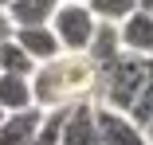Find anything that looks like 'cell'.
<instances>
[{
  "label": "cell",
  "mask_w": 153,
  "mask_h": 145,
  "mask_svg": "<svg viewBox=\"0 0 153 145\" xmlns=\"http://www.w3.org/2000/svg\"><path fill=\"white\" fill-rule=\"evenodd\" d=\"M12 39L32 55V63L43 67V63H55L59 55H63V47H59L55 32L51 27H20V32H12Z\"/></svg>",
  "instance_id": "52a82bcc"
},
{
  "label": "cell",
  "mask_w": 153,
  "mask_h": 145,
  "mask_svg": "<svg viewBox=\"0 0 153 145\" xmlns=\"http://www.w3.org/2000/svg\"><path fill=\"white\" fill-rule=\"evenodd\" d=\"M59 4H86V0H59Z\"/></svg>",
  "instance_id": "e0dca14e"
},
{
  "label": "cell",
  "mask_w": 153,
  "mask_h": 145,
  "mask_svg": "<svg viewBox=\"0 0 153 145\" xmlns=\"http://www.w3.org/2000/svg\"><path fill=\"white\" fill-rule=\"evenodd\" d=\"M39 67L32 63V55H27L16 39L0 43V75H20V78H32Z\"/></svg>",
  "instance_id": "7c38bea8"
},
{
  "label": "cell",
  "mask_w": 153,
  "mask_h": 145,
  "mask_svg": "<svg viewBox=\"0 0 153 145\" xmlns=\"http://www.w3.org/2000/svg\"><path fill=\"white\" fill-rule=\"evenodd\" d=\"M4 118H8V114H4V110H0V122H4Z\"/></svg>",
  "instance_id": "d6986e66"
},
{
  "label": "cell",
  "mask_w": 153,
  "mask_h": 145,
  "mask_svg": "<svg viewBox=\"0 0 153 145\" xmlns=\"http://www.w3.org/2000/svg\"><path fill=\"white\" fill-rule=\"evenodd\" d=\"M122 55H126V51H122V36H118V27H114V24H98L94 39H90V47H86V59L102 71V67L118 63Z\"/></svg>",
  "instance_id": "30bf717a"
},
{
  "label": "cell",
  "mask_w": 153,
  "mask_h": 145,
  "mask_svg": "<svg viewBox=\"0 0 153 145\" xmlns=\"http://www.w3.org/2000/svg\"><path fill=\"white\" fill-rule=\"evenodd\" d=\"M47 114L43 110H24V114H8L0 122V145H32V137L43 129Z\"/></svg>",
  "instance_id": "ba28073f"
},
{
  "label": "cell",
  "mask_w": 153,
  "mask_h": 145,
  "mask_svg": "<svg viewBox=\"0 0 153 145\" xmlns=\"http://www.w3.org/2000/svg\"><path fill=\"white\" fill-rule=\"evenodd\" d=\"M59 145H102L98 126H94V102H79L63 114V129H59Z\"/></svg>",
  "instance_id": "5b68a950"
},
{
  "label": "cell",
  "mask_w": 153,
  "mask_h": 145,
  "mask_svg": "<svg viewBox=\"0 0 153 145\" xmlns=\"http://www.w3.org/2000/svg\"><path fill=\"white\" fill-rule=\"evenodd\" d=\"M94 94H98V67L86 55H59L55 63H43L32 75V98L36 110L43 114L94 102Z\"/></svg>",
  "instance_id": "6da1fadb"
},
{
  "label": "cell",
  "mask_w": 153,
  "mask_h": 145,
  "mask_svg": "<svg viewBox=\"0 0 153 145\" xmlns=\"http://www.w3.org/2000/svg\"><path fill=\"white\" fill-rule=\"evenodd\" d=\"M149 86H153V59L122 55L118 63H110V67L98 71V94H94V102L130 114Z\"/></svg>",
  "instance_id": "7a4b0ae2"
},
{
  "label": "cell",
  "mask_w": 153,
  "mask_h": 145,
  "mask_svg": "<svg viewBox=\"0 0 153 145\" xmlns=\"http://www.w3.org/2000/svg\"><path fill=\"white\" fill-rule=\"evenodd\" d=\"M0 110H4V114L36 110V98H32V78H20V75H0Z\"/></svg>",
  "instance_id": "8fae6325"
},
{
  "label": "cell",
  "mask_w": 153,
  "mask_h": 145,
  "mask_svg": "<svg viewBox=\"0 0 153 145\" xmlns=\"http://www.w3.org/2000/svg\"><path fill=\"white\" fill-rule=\"evenodd\" d=\"M94 126H98V141L102 145H149L145 129L122 110H110V106L94 102Z\"/></svg>",
  "instance_id": "277c9868"
},
{
  "label": "cell",
  "mask_w": 153,
  "mask_h": 145,
  "mask_svg": "<svg viewBox=\"0 0 153 145\" xmlns=\"http://www.w3.org/2000/svg\"><path fill=\"white\" fill-rule=\"evenodd\" d=\"M145 137H149V145H153V118L145 122Z\"/></svg>",
  "instance_id": "2e32d148"
},
{
  "label": "cell",
  "mask_w": 153,
  "mask_h": 145,
  "mask_svg": "<svg viewBox=\"0 0 153 145\" xmlns=\"http://www.w3.org/2000/svg\"><path fill=\"white\" fill-rule=\"evenodd\" d=\"M59 8V0H12L8 4V20L12 27H51V16Z\"/></svg>",
  "instance_id": "9c48e42d"
},
{
  "label": "cell",
  "mask_w": 153,
  "mask_h": 145,
  "mask_svg": "<svg viewBox=\"0 0 153 145\" xmlns=\"http://www.w3.org/2000/svg\"><path fill=\"white\" fill-rule=\"evenodd\" d=\"M122 36V51L137 55V59H153V16L149 12H134L126 24L118 27Z\"/></svg>",
  "instance_id": "8992f818"
},
{
  "label": "cell",
  "mask_w": 153,
  "mask_h": 145,
  "mask_svg": "<svg viewBox=\"0 0 153 145\" xmlns=\"http://www.w3.org/2000/svg\"><path fill=\"white\" fill-rule=\"evenodd\" d=\"M86 8L94 12L98 24H114V27H122V24L137 12V0H86Z\"/></svg>",
  "instance_id": "4fadbf2b"
},
{
  "label": "cell",
  "mask_w": 153,
  "mask_h": 145,
  "mask_svg": "<svg viewBox=\"0 0 153 145\" xmlns=\"http://www.w3.org/2000/svg\"><path fill=\"white\" fill-rule=\"evenodd\" d=\"M12 32H16V27H12L8 12H0V43H8V39H12Z\"/></svg>",
  "instance_id": "5bb4252c"
},
{
  "label": "cell",
  "mask_w": 153,
  "mask_h": 145,
  "mask_svg": "<svg viewBox=\"0 0 153 145\" xmlns=\"http://www.w3.org/2000/svg\"><path fill=\"white\" fill-rule=\"evenodd\" d=\"M51 32L63 47V55H86L90 39L98 32V20L86 4H59L51 16Z\"/></svg>",
  "instance_id": "3957f363"
},
{
  "label": "cell",
  "mask_w": 153,
  "mask_h": 145,
  "mask_svg": "<svg viewBox=\"0 0 153 145\" xmlns=\"http://www.w3.org/2000/svg\"><path fill=\"white\" fill-rule=\"evenodd\" d=\"M8 4H12V0H0V12H8Z\"/></svg>",
  "instance_id": "ac0fdd59"
},
{
  "label": "cell",
  "mask_w": 153,
  "mask_h": 145,
  "mask_svg": "<svg viewBox=\"0 0 153 145\" xmlns=\"http://www.w3.org/2000/svg\"><path fill=\"white\" fill-rule=\"evenodd\" d=\"M137 12H149L153 16V0H137Z\"/></svg>",
  "instance_id": "9a60e30c"
}]
</instances>
